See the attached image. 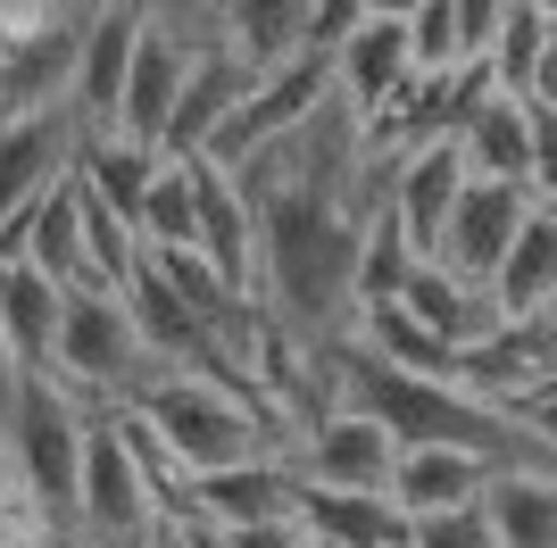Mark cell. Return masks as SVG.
<instances>
[{
    "label": "cell",
    "mask_w": 557,
    "mask_h": 548,
    "mask_svg": "<svg viewBox=\"0 0 557 548\" xmlns=\"http://www.w3.org/2000/svg\"><path fill=\"white\" fill-rule=\"evenodd\" d=\"M125 408L159 433V449L184 465V482L233 474V465H258V457H283L275 415L258 408V390H242V383H209V374H150Z\"/></svg>",
    "instance_id": "cell-1"
},
{
    "label": "cell",
    "mask_w": 557,
    "mask_h": 548,
    "mask_svg": "<svg viewBox=\"0 0 557 548\" xmlns=\"http://www.w3.org/2000/svg\"><path fill=\"white\" fill-rule=\"evenodd\" d=\"M84 433H92V408L67 399V390L34 374L25 399L9 408V457H17L25 499L42 507L59 532H75V482H84Z\"/></svg>",
    "instance_id": "cell-2"
},
{
    "label": "cell",
    "mask_w": 557,
    "mask_h": 548,
    "mask_svg": "<svg viewBox=\"0 0 557 548\" xmlns=\"http://www.w3.org/2000/svg\"><path fill=\"white\" fill-rule=\"evenodd\" d=\"M292 482H317V490H367V499H392L399 474V440L358 408H325L292 449H283Z\"/></svg>",
    "instance_id": "cell-3"
},
{
    "label": "cell",
    "mask_w": 557,
    "mask_h": 548,
    "mask_svg": "<svg viewBox=\"0 0 557 548\" xmlns=\"http://www.w3.org/2000/svg\"><path fill=\"white\" fill-rule=\"evenodd\" d=\"M533 191L524 183H466L458 208H449V233H442V250H433V266H449L458 283H474V291H491V274L508 266L516 250V233L533 225Z\"/></svg>",
    "instance_id": "cell-4"
},
{
    "label": "cell",
    "mask_w": 557,
    "mask_h": 548,
    "mask_svg": "<svg viewBox=\"0 0 557 548\" xmlns=\"http://www.w3.org/2000/svg\"><path fill=\"white\" fill-rule=\"evenodd\" d=\"M84 116L75 109H50V116H9L0 125V225L25 216V208H42L59 183L75 175L84 159Z\"/></svg>",
    "instance_id": "cell-5"
},
{
    "label": "cell",
    "mask_w": 557,
    "mask_h": 548,
    "mask_svg": "<svg viewBox=\"0 0 557 548\" xmlns=\"http://www.w3.org/2000/svg\"><path fill=\"white\" fill-rule=\"evenodd\" d=\"M191 59H200V50L175 42L159 9H141V50H134V75H125V100H116L109 134L116 141H141V150H159V159H166V125H175V109H184Z\"/></svg>",
    "instance_id": "cell-6"
},
{
    "label": "cell",
    "mask_w": 557,
    "mask_h": 548,
    "mask_svg": "<svg viewBox=\"0 0 557 548\" xmlns=\"http://www.w3.org/2000/svg\"><path fill=\"white\" fill-rule=\"evenodd\" d=\"M399 84H408V9H367L358 34L333 50V91L358 125H374L399 100Z\"/></svg>",
    "instance_id": "cell-7"
},
{
    "label": "cell",
    "mask_w": 557,
    "mask_h": 548,
    "mask_svg": "<svg viewBox=\"0 0 557 548\" xmlns=\"http://www.w3.org/2000/svg\"><path fill=\"white\" fill-rule=\"evenodd\" d=\"M175 515L225 532V540L267 532V524H292V465H283V457H258V465H233V474H200Z\"/></svg>",
    "instance_id": "cell-8"
},
{
    "label": "cell",
    "mask_w": 557,
    "mask_h": 548,
    "mask_svg": "<svg viewBox=\"0 0 557 548\" xmlns=\"http://www.w3.org/2000/svg\"><path fill=\"white\" fill-rule=\"evenodd\" d=\"M191 191H200V241H191V250L216 266V283H225L233 299L258 308V216H250V200H242L233 175L209 166V159H191Z\"/></svg>",
    "instance_id": "cell-9"
},
{
    "label": "cell",
    "mask_w": 557,
    "mask_h": 548,
    "mask_svg": "<svg viewBox=\"0 0 557 548\" xmlns=\"http://www.w3.org/2000/svg\"><path fill=\"white\" fill-rule=\"evenodd\" d=\"M134 50H141V9H84V50H75V116H84V134L116 125Z\"/></svg>",
    "instance_id": "cell-10"
},
{
    "label": "cell",
    "mask_w": 557,
    "mask_h": 548,
    "mask_svg": "<svg viewBox=\"0 0 557 548\" xmlns=\"http://www.w3.org/2000/svg\"><path fill=\"white\" fill-rule=\"evenodd\" d=\"M408 324H424L442 349H458V358H474V349L499 333V308H491V291H474V283H458L449 266H433V258H417L408 266V283H399L392 299Z\"/></svg>",
    "instance_id": "cell-11"
},
{
    "label": "cell",
    "mask_w": 557,
    "mask_h": 548,
    "mask_svg": "<svg viewBox=\"0 0 557 548\" xmlns=\"http://www.w3.org/2000/svg\"><path fill=\"white\" fill-rule=\"evenodd\" d=\"M458 191H466V159L449 150V141H433V150H417V159L392 166V200H383V216L399 225V241H408L417 258H433V250H442V233H449Z\"/></svg>",
    "instance_id": "cell-12"
},
{
    "label": "cell",
    "mask_w": 557,
    "mask_h": 548,
    "mask_svg": "<svg viewBox=\"0 0 557 548\" xmlns=\"http://www.w3.org/2000/svg\"><path fill=\"white\" fill-rule=\"evenodd\" d=\"M483 482H491L483 457H458V449H399L392 507L408 515V524H433V515H466V507H483Z\"/></svg>",
    "instance_id": "cell-13"
},
{
    "label": "cell",
    "mask_w": 557,
    "mask_h": 548,
    "mask_svg": "<svg viewBox=\"0 0 557 548\" xmlns=\"http://www.w3.org/2000/svg\"><path fill=\"white\" fill-rule=\"evenodd\" d=\"M491 308H499V324L557 316V216H549V208H533V225L516 233L508 266L491 274Z\"/></svg>",
    "instance_id": "cell-14"
},
{
    "label": "cell",
    "mask_w": 557,
    "mask_h": 548,
    "mask_svg": "<svg viewBox=\"0 0 557 548\" xmlns=\"http://www.w3.org/2000/svg\"><path fill=\"white\" fill-rule=\"evenodd\" d=\"M59 316H67V291H59V283H42L25 258H17V266H0V341L17 349L25 374H50Z\"/></svg>",
    "instance_id": "cell-15"
},
{
    "label": "cell",
    "mask_w": 557,
    "mask_h": 548,
    "mask_svg": "<svg viewBox=\"0 0 557 548\" xmlns=\"http://www.w3.org/2000/svg\"><path fill=\"white\" fill-rule=\"evenodd\" d=\"M225 59L250 84H275L308 59V9H225Z\"/></svg>",
    "instance_id": "cell-16"
},
{
    "label": "cell",
    "mask_w": 557,
    "mask_h": 548,
    "mask_svg": "<svg viewBox=\"0 0 557 548\" xmlns=\"http://www.w3.org/2000/svg\"><path fill=\"white\" fill-rule=\"evenodd\" d=\"M483 524L499 548H557V474H508L483 482Z\"/></svg>",
    "instance_id": "cell-17"
},
{
    "label": "cell",
    "mask_w": 557,
    "mask_h": 548,
    "mask_svg": "<svg viewBox=\"0 0 557 548\" xmlns=\"http://www.w3.org/2000/svg\"><path fill=\"white\" fill-rule=\"evenodd\" d=\"M159 150H141V141H116V134H92L84 141V159H75V183L92 191L100 208H116L125 225L141 233V200H150V183H159Z\"/></svg>",
    "instance_id": "cell-18"
},
{
    "label": "cell",
    "mask_w": 557,
    "mask_h": 548,
    "mask_svg": "<svg viewBox=\"0 0 557 548\" xmlns=\"http://www.w3.org/2000/svg\"><path fill=\"white\" fill-rule=\"evenodd\" d=\"M200 241V191H191V159H166L150 200H141V250H191Z\"/></svg>",
    "instance_id": "cell-19"
},
{
    "label": "cell",
    "mask_w": 557,
    "mask_h": 548,
    "mask_svg": "<svg viewBox=\"0 0 557 548\" xmlns=\"http://www.w3.org/2000/svg\"><path fill=\"white\" fill-rule=\"evenodd\" d=\"M408 75L424 84L466 75V9H408Z\"/></svg>",
    "instance_id": "cell-20"
},
{
    "label": "cell",
    "mask_w": 557,
    "mask_h": 548,
    "mask_svg": "<svg viewBox=\"0 0 557 548\" xmlns=\"http://www.w3.org/2000/svg\"><path fill=\"white\" fill-rule=\"evenodd\" d=\"M408 266H417V250L399 241V225H392V216H374V225H367V241H358V308H383V299H399Z\"/></svg>",
    "instance_id": "cell-21"
},
{
    "label": "cell",
    "mask_w": 557,
    "mask_h": 548,
    "mask_svg": "<svg viewBox=\"0 0 557 548\" xmlns=\"http://www.w3.org/2000/svg\"><path fill=\"white\" fill-rule=\"evenodd\" d=\"M408 548H499V540H491L483 507H466V515H433V524H417Z\"/></svg>",
    "instance_id": "cell-22"
},
{
    "label": "cell",
    "mask_w": 557,
    "mask_h": 548,
    "mask_svg": "<svg viewBox=\"0 0 557 548\" xmlns=\"http://www.w3.org/2000/svg\"><path fill=\"white\" fill-rule=\"evenodd\" d=\"M233 548H325V540H317V532H308V524H300V515H292V524H267V532H242V540H233Z\"/></svg>",
    "instance_id": "cell-23"
},
{
    "label": "cell",
    "mask_w": 557,
    "mask_h": 548,
    "mask_svg": "<svg viewBox=\"0 0 557 548\" xmlns=\"http://www.w3.org/2000/svg\"><path fill=\"white\" fill-rule=\"evenodd\" d=\"M25 383H34V374H25V365H17V349L0 341V424H9V408H17V399H25Z\"/></svg>",
    "instance_id": "cell-24"
},
{
    "label": "cell",
    "mask_w": 557,
    "mask_h": 548,
    "mask_svg": "<svg viewBox=\"0 0 557 548\" xmlns=\"http://www.w3.org/2000/svg\"><path fill=\"white\" fill-rule=\"evenodd\" d=\"M166 540H175V548H233L225 532H209V524H191V515H175V524H166Z\"/></svg>",
    "instance_id": "cell-25"
},
{
    "label": "cell",
    "mask_w": 557,
    "mask_h": 548,
    "mask_svg": "<svg viewBox=\"0 0 557 548\" xmlns=\"http://www.w3.org/2000/svg\"><path fill=\"white\" fill-rule=\"evenodd\" d=\"M17 490V457H9V424H0V499Z\"/></svg>",
    "instance_id": "cell-26"
},
{
    "label": "cell",
    "mask_w": 557,
    "mask_h": 548,
    "mask_svg": "<svg viewBox=\"0 0 557 548\" xmlns=\"http://www.w3.org/2000/svg\"><path fill=\"white\" fill-rule=\"evenodd\" d=\"M549 50H557V9H549Z\"/></svg>",
    "instance_id": "cell-27"
},
{
    "label": "cell",
    "mask_w": 557,
    "mask_h": 548,
    "mask_svg": "<svg viewBox=\"0 0 557 548\" xmlns=\"http://www.w3.org/2000/svg\"><path fill=\"white\" fill-rule=\"evenodd\" d=\"M549 324H557V316H549Z\"/></svg>",
    "instance_id": "cell-28"
}]
</instances>
